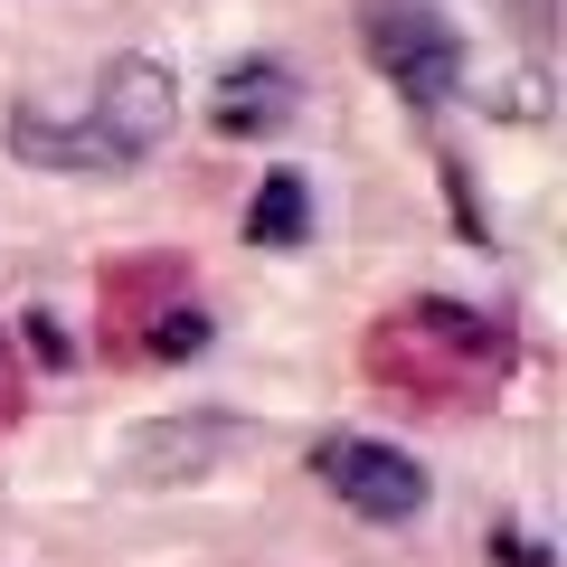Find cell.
<instances>
[{"label":"cell","instance_id":"6da1fadb","mask_svg":"<svg viewBox=\"0 0 567 567\" xmlns=\"http://www.w3.org/2000/svg\"><path fill=\"white\" fill-rule=\"evenodd\" d=\"M369 379L398 388L406 406H483L511 379V331L473 303L425 293V303H398L369 331Z\"/></svg>","mask_w":567,"mask_h":567},{"label":"cell","instance_id":"7a4b0ae2","mask_svg":"<svg viewBox=\"0 0 567 567\" xmlns=\"http://www.w3.org/2000/svg\"><path fill=\"white\" fill-rule=\"evenodd\" d=\"M171 123H181V85H171L162 58H114L95 76V104L85 123H58L39 104L10 114V152L39 171H133L142 152H162Z\"/></svg>","mask_w":567,"mask_h":567},{"label":"cell","instance_id":"3957f363","mask_svg":"<svg viewBox=\"0 0 567 567\" xmlns=\"http://www.w3.org/2000/svg\"><path fill=\"white\" fill-rule=\"evenodd\" d=\"M369 58H379V76L398 85L406 104H445L454 76H464V48H454V29L435 20V10H406V0H379L360 20Z\"/></svg>","mask_w":567,"mask_h":567},{"label":"cell","instance_id":"277c9868","mask_svg":"<svg viewBox=\"0 0 567 567\" xmlns=\"http://www.w3.org/2000/svg\"><path fill=\"white\" fill-rule=\"evenodd\" d=\"M312 473H322V492L350 502L360 520H416V511H425L416 454L379 445V435H322V445H312Z\"/></svg>","mask_w":567,"mask_h":567},{"label":"cell","instance_id":"5b68a950","mask_svg":"<svg viewBox=\"0 0 567 567\" xmlns=\"http://www.w3.org/2000/svg\"><path fill=\"white\" fill-rule=\"evenodd\" d=\"M171 303H189L181 256H133V265H104V341H114L123 360H142V341H152V322H162Z\"/></svg>","mask_w":567,"mask_h":567},{"label":"cell","instance_id":"8992f818","mask_svg":"<svg viewBox=\"0 0 567 567\" xmlns=\"http://www.w3.org/2000/svg\"><path fill=\"white\" fill-rule=\"evenodd\" d=\"M208 123H218L227 142H256V133H275V123H293V66H275V58L227 66V85H218V104H208Z\"/></svg>","mask_w":567,"mask_h":567},{"label":"cell","instance_id":"52a82bcc","mask_svg":"<svg viewBox=\"0 0 567 567\" xmlns=\"http://www.w3.org/2000/svg\"><path fill=\"white\" fill-rule=\"evenodd\" d=\"M246 237L256 246H303L312 237V189L293 181V171H265L256 208H246Z\"/></svg>","mask_w":567,"mask_h":567},{"label":"cell","instance_id":"ba28073f","mask_svg":"<svg viewBox=\"0 0 567 567\" xmlns=\"http://www.w3.org/2000/svg\"><path fill=\"white\" fill-rule=\"evenodd\" d=\"M208 350V312L199 303H171L162 322H152V341H142V360H199Z\"/></svg>","mask_w":567,"mask_h":567},{"label":"cell","instance_id":"9c48e42d","mask_svg":"<svg viewBox=\"0 0 567 567\" xmlns=\"http://www.w3.org/2000/svg\"><path fill=\"white\" fill-rule=\"evenodd\" d=\"M20 398H29V388H20V360H10V341H0V435L20 425Z\"/></svg>","mask_w":567,"mask_h":567},{"label":"cell","instance_id":"30bf717a","mask_svg":"<svg viewBox=\"0 0 567 567\" xmlns=\"http://www.w3.org/2000/svg\"><path fill=\"white\" fill-rule=\"evenodd\" d=\"M492 548H502V558H511V567H548V548H539V539H529V529H502V539H492Z\"/></svg>","mask_w":567,"mask_h":567}]
</instances>
